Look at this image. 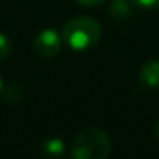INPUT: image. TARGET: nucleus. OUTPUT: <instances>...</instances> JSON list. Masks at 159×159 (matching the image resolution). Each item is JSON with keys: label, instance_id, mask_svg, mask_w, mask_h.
I'll use <instances>...</instances> for the list:
<instances>
[{"label": "nucleus", "instance_id": "nucleus-7", "mask_svg": "<svg viewBox=\"0 0 159 159\" xmlns=\"http://www.w3.org/2000/svg\"><path fill=\"white\" fill-rule=\"evenodd\" d=\"M132 4L139 9H147V11H152V9L159 7V0H130Z\"/></svg>", "mask_w": 159, "mask_h": 159}, {"label": "nucleus", "instance_id": "nucleus-2", "mask_svg": "<svg viewBox=\"0 0 159 159\" xmlns=\"http://www.w3.org/2000/svg\"><path fill=\"white\" fill-rule=\"evenodd\" d=\"M113 151L108 134L101 128H86L72 142L70 156L74 159H106Z\"/></svg>", "mask_w": 159, "mask_h": 159}, {"label": "nucleus", "instance_id": "nucleus-3", "mask_svg": "<svg viewBox=\"0 0 159 159\" xmlns=\"http://www.w3.org/2000/svg\"><path fill=\"white\" fill-rule=\"evenodd\" d=\"M63 45V38L57 29H43L41 33H38V36L34 38V50L38 55L45 57V58H52V57L58 55Z\"/></svg>", "mask_w": 159, "mask_h": 159}, {"label": "nucleus", "instance_id": "nucleus-6", "mask_svg": "<svg viewBox=\"0 0 159 159\" xmlns=\"http://www.w3.org/2000/svg\"><path fill=\"white\" fill-rule=\"evenodd\" d=\"M9 53H11V39L4 33H0V60L7 58Z\"/></svg>", "mask_w": 159, "mask_h": 159}, {"label": "nucleus", "instance_id": "nucleus-10", "mask_svg": "<svg viewBox=\"0 0 159 159\" xmlns=\"http://www.w3.org/2000/svg\"><path fill=\"white\" fill-rule=\"evenodd\" d=\"M4 91H5V87H4V82H2V79H0V96H4Z\"/></svg>", "mask_w": 159, "mask_h": 159}, {"label": "nucleus", "instance_id": "nucleus-8", "mask_svg": "<svg viewBox=\"0 0 159 159\" xmlns=\"http://www.w3.org/2000/svg\"><path fill=\"white\" fill-rule=\"evenodd\" d=\"M80 5H87V7H94V5H99L103 4L104 0H77Z\"/></svg>", "mask_w": 159, "mask_h": 159}, {"label": "nucleus", "instance_id": "nucleus-9", "mask_svg": "<svg viewBox=\"0 0 159 159\" xmlns=\"http://www.w3.org/2000/svg\"><path fill=\"white\" fill-rule=\"evenodd\" d=\"M154 135L159 139V121H156V125H154Z\"/></svg>", "mask_w": 159, "mask_h": 159}, {"label": "nucleus", "instance_id": "nucleus-1", "mask_svg": "<svg viewBox=\"0 0 159 159\" xmlns=\"http://www.w3.org/2000/svg\"><path fill=\"white\" fill-rule=\"evenodd\" d=\"M63 43L74 52H87L98 45L101 38V26L94 17L80 16L70 19L62 29Z\"/></svg>", "mask_w": 159, "mask_h": 159}, {"label": "nucleus", "instance_id": "nucleus-4", "mask_svg": "<svg viewBox=\"0 0 159 159\" xmlns=\"http://www.w3.org/2000/svg\"><path fill=\"white\" fill-rule=\"evenodd\" d=\"M140 84L147 89L159 87V60H149L140 69Z\"/></svg>", "mask_w": 159, "mask_h": 159}, {"label": "nucleus", "instance_id": "nucleus-5", "mask_svg": "<svg viewBox=\"0 0 159 159\" xmlns=\"http://www.w3.org/2000/svg\"><path fill=\"white\" fill-rule=\"evenodd\" d=\"M65 152V144L60 137H48L41 144V154L45 157H60Z\"/></svg>", "mask_w": 159, "mask_h": 159}]
</instances>
